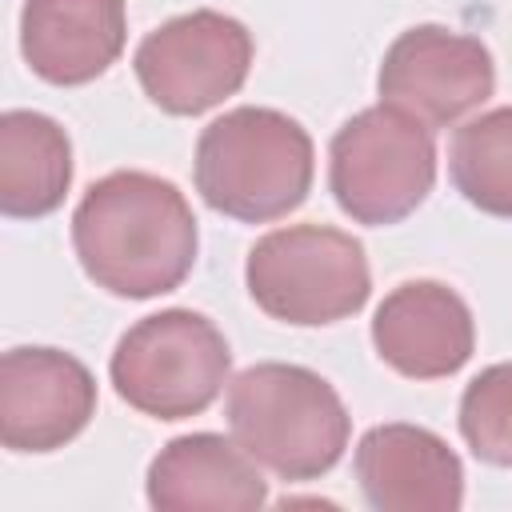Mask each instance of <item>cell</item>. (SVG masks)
Returning <instances> with one entry per match:
<instances>
[{
	"instance_id": "2e32d148",
	"label": "cell",
	"mask_w": 512,
	"mask_h": 512,
	"mask_svg": "<svg viewBox=\"0 0 512 512\" xmlns=\"http://www.w3.org/2000/svg\"><path fill=\"white\" fill-rule=\"evenodd\" d=\"M460 436L476 460L512 468V360L468 380L460 396Z\"/></svg>"
},
{
	"instance_id": "ba28073f",
	"label": "cell",
	"mask_w": 512,
	"mask_h": 512,
	"mask_svg": "<svg viewBox=\"0 0 512 512\" xmlns=\"http://www.w3.org/2000/svg\"><path fill=\"white\" fill-rule=\"evenodd\" d=\"M496 88L492 52L464 32L440 24H416L400 32L376 72V92L420 116L428 128H448L472 108H480Z\"/></svg>"
},
{
	"instance_id": "8992f818",
	"label": "cell",
	"mask_w": 512,
	"mask_h": 512,
	"mask_svg": "<svg viewBox=\"0 0 512 512\" xmlns=\"http://www.w3.org/2000/svg\"><path fill=\"white\" fill-rule=\"evenodd\" d=\"M436 184L432 128L396 108L372 104L344 120L328 148V188L356 224H400Z\"/></svg>"
},
{
	"instance_id": "277c9868",
	"label": "cell",
	"mask_w": 512,
	"mask_h": 512,
	"mask_svg": "<svg viewBox=\"0 0 512 512\" xmlns=\"http://www.w3.org/2000/svg\"><path fill=\"white\" fill-rule=\"evenodd\" d=\"M244 284L260 312L296 328L348 320L372 296L364 244L328 224H288L260 236Z\"/></svg>"
},
{
	"instance_id": "4fadbf2b",
	"label": "cell",
	"mask_w": 512,
	"mask_h": 512,
	"mask_svg": "<svg viewBox=\"0 0 512 512\" xmlns=\"http://www.w3.org/2000/svg\"><path fill=\"white\" fill-rule=\"evenodd\" d=\"M148 504L160 512L232 508L252 512L268 504V484L260 464L240 448V440L220 432H192L168 440L148 464Z\"/></svg>"
},
{
	"instance_id": "9a60e30c",
	"label": "cell",
	"mask_w": 512,
	"mask_h": 512,
	"mask_svg": "<svg viewBox=\"0 0 512 512\" xmlns=\"http://www.w3.org/2000/svg\"><path fill=\"white\" fill-rule=\"evenodd\" d=\"M456 192L500 220H512V104L460 124L448 148Z\"/></svg>"
},
{
	"instance_id": "5bb4252c",
	"label": "cell",
	"mask_w": 512,
	"mask_h": 512,
	"mask_svg": "<svg viewBox=\"0 0 512 512\" xmlns=\"http://www.w3.org/2000/svg\"><path fill=\"white\" fill-rule=\"evenodd\" d=\"M72 184L68 132L32 108L0 116V212L12 220H40L56 212Z\"/></svg>"
},
{
	"instance_id": "7a4b0ae2",
	"label": "cell",
	"mask_w": 512,
	"mask_h": 512,
	"mask_svg": "<svg viewBox=\"0 0 512 512\" xmlns=\"http://www.w3.org/2000/svg\"><path fill=\"white\" fill-rule=\"evenodd\" d=\"M192 176L212 212L244 224H268L308 200L316 148L308 128L288 112L244 104L200 132Z\"/></svg>"
},
{
	"instance_id": "52a82bcc",
	"label": "cell",
	"mask_w": 512,
	"mask_h": 512,
	"mask_svg": "<svg viewBox=\"0 0 512 512\" xmlns=\"http://www.w3.org/2000/svg\"><path fill=\"white\" fill-rule=\"evenodd\" d=\"M132 68L160 112L200 116L244 88L252 68V32L236 16L192 8L148 32Z\"/></svg>"
},
{
	"instance_id": "3957f363",
	"label": "cell",
	"mask_w": 512,
	"mask_h": 512,
	"mask_svg": "<svg viewBox=\"0 0 512 512\" xmlns=\"http://www.w3.org/2000/svg\"><path fill=\"white\" fill-rule=\"evenodd\" d=\"M228 428L240 448L280 480H316L348 448L352 416L340 392L304 364L264 360L228 380Z\"/></svg>"
},
{
	"instance_id": "8fae6325",
	"label": "cell",
	"mask_w": 512,
	"mask_h": 512,
	"mask_svg": "<svg viewBox=\"0 0 512 512\" xmlns=\"http://www.w3.org/2000/svg\"><path fill=\"white\" fill-rule=\"evenodd\" d=\"M364 500L376 512H456L464 504V464L420 424H376L352 456Z\"/></svg>"
},
{
	"instance_id": "6da1fadb",
	"label": "cell",
	"mask_w": 512,
	"mask_h": 512,
	"mask_svg": "<svg viewBox=\"0 0 512 512\" xmlns=\"http://www.w3.org/2000/svg\"><path fill=\"white\" fill-rule=\"evenodd\" d=\"M72 248L96 288L124 300H152L188 280L200 232L172 180L120 168L100 176L76 204Z\"/></svg>"
},
{
	"instance_id": "9c48e42d",
	"label": "cell",
	"mask_w": 512,
	"mask_h": 512,
	"mask_svg": "<svg viewBox=\"0 0 512 512\" xmlns=\"http://www.w3.org/2000/svg\"><path fill=\"white\" fill-rule=\"evenodd\" d=\"M96 416V376L60 348L0 356V440L8 452H56Z\"/></svg>"
},
{
	"instance_id": "30bf717a",
	"label": "cell",
	"mask_w": 512,
	"mask_h": 512,
	"mask_svg": "<svg viewBox=\"0 0 512 512\" xmlns=\"http://www.w3.org/2000/svg\"><path fill=\"white\" fill-rule=\"evenodd\" d=\"M376 356L408 380L460 372L476 348V324L460 292L440 280L396 284L372 316Z\"/></svg>"
},
{
	"instance_id": "7c38bea8",
	"label": "cell",
	"mask_w": 512,
	"mask_h": 512,
	"mask_svg": "<svg viewBox=\"0 0 512 512\" xmlns=\"http://www.w3.org/2000/svg\"><path fill=\"white\" fill-rule=\"evenodd\" d=\"M124 40V0H24L20 8V52L28 68L56 88L104 76L124 52Z\"/></svg>"
},
{
	"instance_id": "5b68a950",
	"label": "cell",
	"mask_w": 512,
	"mask_h": 512,
	"mask_svg": "<svg viewBox=\"0 0 512 512\" xmlns=\"http://www.w3.org/2000/svg\"><path fill=\"white\" fill-rule=\"evenodd\" d=\"M232 372L224 332L192 308H164L136 320L108 360L116 396L156 420H188L212 408Z\"/></svg>"
}]
</instances>
